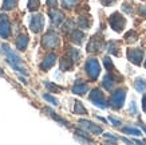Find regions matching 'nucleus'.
<instances>
[{
	"mask_svg": "<svg viewBox=\"0 0 146 145\" xmlns=\"http://www.w3.org/2000/svg\"><path fill=\"white\" fill-rule=\"evenodd\" d=\"M30 26H31V31H34L35 34L40 32L43 26H44V18H43V15H40V13H36L31 18V23H30Z\"/></svg>",
	"mask_w": 146,
	"mask_h": 145,
	"instance_id": "20e7f679",
	"label": "nucleus"
},
{
	"mask_svg": "<svg viewBox=\"0 0 146 145\" xmlns=\"http://www.w3.org/2000/svg\"><path fill=\"white\" fill-rule=\"evenodd\" d=\"M103 86H105V89H107V90H111V89H113L114 82H113V78H111L110 75H106V77L103 78Z\"/></svg>",
	"mask_w": 146,
	"mask_h": 145,
	"instance_id": "dca6fc26",
	"label": "nucleus"
},
{
	"mask_svg": "<svg viewBox=\"0 0 146 145\" xmlns=\"http://www.w3.org/2000/svg\"><path fill=\"white\" fill-rule=\"evenodd\" d=\"M89 90V86L86 84H82V82H76L75 86H74V89H72V92L75 93V94H84V93Z\"/></svg>",
	"mask_w": 146,
	"mask_h": 145,
	"instance_id": "f8f14e48",
	"label": "nucleus"
},
{
	"mask_svg": "<svg viewBox=\"0 0 146 145\" xmlns=\"http://www.w3.org/2000/svg\"><path fill=\"white\" fill-rule=\"evenodd\" d=\"M127 57L134 65H141L143 53H142V50H139V48H130L127 51Z\"/></svg>",
	"mask_w": 146,
	"mask_h": 145,
	"instance_id": "6e6552de",
	"label": "nucleus"
},
{
	"mask_svg": "<svg viewBox=\"0 0 146 145\" xmlns=\"http://www.w3.org/2000/svg\"><path fill=\"white\" fill-rule=\"evenodd\" d=\"M142 129H143V130L146 132V126H143V125H142Z\"/></svg>",
	"mask_w": 146,
	"mask_h": 145,
	"instance_id": "58836bf2",
	"label": "nucleus"
},
{
	"mask_svg": "<svg viewBox=\"0 0 146 145\" xmlns=\"http://www.w3.org/2000/svg\"><path fill=\"white\" fill-rule=\"evenodd\" d=\"M74 112H75V113H78V114H86V113H87V110L84 109V106L82 105L79 101L75 102V106H74Z\"/></svg>",
	"mask_w": 146,
	"mask_h": 145,
	"instance_id": "a211bd4d",
	"label": "nucleus"
},
{
	"mask_svg": "<svg viewBox=\"0 0 146 145\" xmlns=\"http://www.w3.org/2000/svg\"><path fill=\"white\" fill-rule=\"evenodd\" d=\"M145 67H146V62H145Z\"/></svg>",
	"mask_w": 146,
	"mask_h": 145,
	"instance_id": "ea45409f",
	"label": "nucleus"
},
{
	"mask_svg": "<svg viewBox=\"0 0 146 145\" xmlns=\"http://www.w3.org/2000/svg\"><path fill=\"white\" fill-rule=\"evenodd\" d=\"M110 26L113 27V30L115 31H122L125 27V19L121 16L119 13H114V15H111L110 18Z\"/></svg>",
	"mask_w": 146,
	"mask_h": 145,
	"instance_id": "39448f33",
	"label": "nucleus"
},
{
	"mask_svg": "<svg viewBox=\"0 0 146 145\" xmlns=\"http://www.w3.org/2000/svg\"><path fill=\"white\" fill-rule=\"evenodd\" d=\"M90 101L93 102L95 106H98V108H102V109H106L107 108V102L99 89H94L93 92L90 93Z\"/></svg>",
	"mask_w": 146,
	"mask_h": 145,
	"instance_id": "f257e3e1",
	"label": "nucleus"
},
{
	"mask_svg": "<svg viewBox=\"0 0 146 145\" xmlns=\"http://www.w3.org/2000/svg\"><path fill=\"white\" fill-rule=\"evenodd\" d=\"M86 71L91 79H97L98 75H99V71H101V66L98 63L97 59H89L87 63H86Z\"/></svg>",
	"mask_w": 146,
	"mask_h": 145,
	"instance_id": "f03ea898",
	"label": "nucleus"
},
{
	"mask_svg": "<svg viewBox=\"0 0 146 145\" xmlns=\"http://www.w3.org/2000/svg\"><path fill=\"white\" fill-rule=\"evenodd\" d=\"M71 38H72V40H74L75 43L80 44L82 43V40H83V34L79 32V31H74V32L71 34Z\"/></svg>",
	"mask_w": 146,
	"mask_h": 145,
	"instance_id": "f3484780",
	"label": "nucleus"
},
{
	"mask_svg": "<svg viewBox=\"0 0 146 145\" xmlns=\"http://www.w3.org/2000/svg\"><path fill=\"white\" fill-rule=\"evenodd\" d=\"M16 4V0H4L3 1V8L4 9H12Z\"/></svg>",
	"mask_w": 146,
	"mask_h": 145,
	"instance_id": "aec40b11",
	"label": "nucleus"
},
{
	"mask_svg": "<svg viewBox=\"0 0 146 145\" xmlns=\"http://www.w3.org/2000/svg\"><path fill=\"white\" fill-rule=\"evenodd\" d=\"M79 125L83 128L84 130H87V132H90V133H94V134H101L102 133V128L97 126V125H94L93 122L86 121V120H80Z\"/></svg>",
	"mask_w": 146,
	"mask_h": 145,
	"instance_id": "1a4fd4ad",
	"label": "nucleus"
},
{
	"mask_svg": "<svg viewBox=\"0 0 146 145\" xmlns=\"http://www.w3.org/2000/svg\"><path fill=\"white\" fill-rule=\"evenodd\" d=\"M51 20H52L54 26H59L63 20V13L59 11H51Z\"/></svg>",
	"mask_w": 146,
	"mask_h": 145,
	"instance_id": "ddd939ff",
	"label": "nucleus"
},
{
	"mask_svg": "<svg viewBox=\"0 0 146 145\" xmlns=\"http://www.w3.org/2000/svg\"><path fill=\"white\" fill-rule=\"evenodd\" d=\"M44 85L48 89H51V90H60V88H58L56 85H52V84H50V82H44Z\"/></svg>",
	"mask_w": 146,
	"mask_h": 145,
	"instance_id": "c85d7f7f",
	"label": "nucleus"
},
{
	"mask_svg": "<svg viewBox=\"0 0 146 145\" xmlns=\"http://www.w3.org/2000/svg\"><path fill=\"white\" fill-rule=\"evenodd\" d=\"M142 106H143V110L146 112V97H143V100H142Z\"/></svg>",
	"mask_w": 146,
	"mask_h": 145,
	"instance_id": "4c0bfd02",
	"label": "nucleus"
},
{
	"mask_svg": "<svg viewBox=\"0 0 146 145\" xmlns=\"http://www.w3.org/2000/svg\"><path fill=\"white\" fill-rule=\"evenodd\" d=\"M1 47H3V50H4V53L7 54V57H8V59L9 61H12V62H15V63H20V62H22V59H20V57H19L18 54L16 53H13L12 50H11V48H9V46L8 44H3V46H1Z\"/></svg>",
	"mask_w": 146,
	"mask_h": 145,
	"instance_id": "9d476101",
	"label": "nucleus"
},
{
	"mask_svg": "<svg viewBox=\"0 0 146 145\" xmlns=\"http://www.w3.org/2000/svg\"><path fill=\"white\" fill-rule=\"evenodd\" d=\"M102 3H103V4L105 5H109V4H111V3H114L115 0H101Z\"/></svg>",
	"mask_w": 146,
	"mask_h": 145,
	"instance_id": "c9c22d12",
	"label": "nucleus"
},
{
	"mask_svg": "<svg viewBox=\"0 0 146 145\" xmlns=\"http://www.w3.org/2000/svg\"><path fill=\"white\" fill-rule=\"evenodd\" d=\"M130 113H131V114H137V108H135V104H134V102L130 104Z\"/></svg>",
	"mask_w": 146,
	"mask_h": 145,
	"instance_id": "473e14b6",
	"label": "nucleus"
},
{
	"mask_svg": "<svg viewBox=\"0 0 146 145\" xmlns=\"http://www.w3.org/2000/svg\"><path fill=\"white\" fill-rule=\"evenodd\" d=\"M43 98H44L46 101H48L50 104H52V105H55V106L59 105V101H58V100L55 98V97L50 96V94H43Z\"/></svg>",
	"mask_w": 146,
	"mask_h": 145,
	"instance_id": "412c9836",
	"label": "nucleus"
},
{
	"mask_svg": "<svg viewBox=\"0 0 146 145\" xmlns=\"http://www.w3.org/2000/svg\"><path fill=\"white\" fill-rule=\"evenodd\" d=\"M70 67H71V62L64 58L62 61V70H67V69H70Z\"/></svg>",
	"mask_w": 146,
	"mask_h": 145,
	"instance_id": "a878e982",
	"label": "nucleus"
},
{
	"mask_svg": "<svg viewBox=\"0 0 146 145\" xmlns=\"http://www.w3.org/2000/svg\"><path fill=\"white\" fill-rule=\"evenodd\" d=\"M130 4H123L122 5V9H123L125 12H127V13H131L133 12V9H131V7H129Z\"/></svg>",
	"mask_w": 146,
	"mask_h": 145,
	"instance_id": "2f4dec72",
	"label": "nucleus"
},
{
	"mask_svg": "<svg viewBox=\"0 0 146 145\" xmlns=\"http://www.w3.org/2000/svg\"><path fill=\"white\" fill-rule=\"evenodd\" d=\"M99 47H101V44L97 42V38H93V39L90 40L89 48H87V50H89V51H97Z\"/></svg>",
	"mask_w": 146,
	"mask_h": 145,
	"instance_id": "6ab92c4d",
	"label": "nucleus"
},
{
	"mask_svg": "<svg viewBox=\"0 0 146 145\" xmlns=\"http://www.w3.org/2000/svg\"><path fill=\"white\" fill-rule=\"evenodd\" d=\"M58 44V34L54 31H48L43 38V46L47 48H52Z\"/></svg>",
	"mask_w": 146,
	"mask_h": 145,
	"instance_id": "423d86ee",
	"label": "nucleus"
},
{
	"mask_svg": "<svg viewBox=\"0 0 146 145\" xmlns=\"http://www.w3.org/2000/svg\"><path fill=\"white\" fill-rule=\"evenodd\" d=\"M76 4V0H63V5L64 7H72Z\"/></svg>",
	"mask_w": 146,
	"mask_h": 145,
	"instance_id": "cd10ccee",
	"label": "nucleus"
},
{
	"mask_svg": "<svg viewBox=\"0 0 146 145\" xmlns=\"http://www.w3.org/2000/svg\"><path fill=\"white\" fill-rule=\"evenodd\" d=\"M27 44H28V38H27V35H20L19 36L18 42H16V46H18V48L20 50V51L26 50Z\"/></svg>",
	"mask_w": 146,
	"mask_h": 145,
	"instance_id": "4468645a",
	"label": "nucleus"
},
{
	"mask_svg": "<svg viewBox=\"0 0 146 145\" xmlns=\"http://www.w3.org/2000/svg\"><path fill=\"white\" fill-rule=\"evenodd\" d=\"M55 62H56V55H55V54H50V55L46 57L44 61L42 62L40 67H42L43 70H47V69H50V67H52L54 65H55Z\"/></svg>",
	"mask_w": 146,
	"mask_h": 145,
	"instance_id": "9b49d317",
	"label": "nucleus"
},
{
	"mask_svg": "<svg viewBox=\"0 0 146 145\" xmlns=\"http://www.w3.org/2000/svg\"><path fill=\"white\" fill-rule=\"evenodd\" d=\"M105 138H106V140H110L111 142H115V141H117V138H115V137H113L111 134H109V133H106V134H105Z\"/></svg>",
	"mask_w": 146,
	"mask_h": 145,
	"instance_id": "72a5a7b5",
	"label": "nucleus"
},
{
	"mask_svg": "<svg viewBox=\"0 0 146 145\" xmlns=\"http://www.w3.org/2000/svg\"><path fill=\"white\" fill-rule=\"evenodd\" d=\"M134 86H135V89H137L139 93H143L146 92V81L142 78H138L137 81H135V84H134Z\"/></svg>",
	"mask_w": 146,
	"mask_h": 145,
	"instance_id": "2eb2a0df",
	"label": "nucleus"
},
{
	"mask_svg": "<svg viewBox=\"0 0 146 145\" xmlns=\"http://www.w3.org/2000/svg\"><path fill=\"white\" fill-rule=\"evenodd\" d=\"M109 121H110V122L113 124L114 126H118V125H119V124H121V121H119V120L114 118V117H109Z\"/></svg>",
	"mask_w": 146,
	"mask_h": 145,
	"instance_id": "c756f323",
	"label": "nucleus"
},
{
	"mask_svg": "<svg viewBox=\"0 0 146 145\" xmlns=\"http://www.w3.org/2000/svg\"><path fill=\"white\" fill-rule=\"evenodd\" d=\"M9 34H11V26L8 19L5 18V15H0V36L8 38Z\"/></svg>",
	"mask_w": 146,
	"mask_h": 145,
	"instance_id": "0eeeda50",
	"label": "nucleus"
},
{
	"mask_svg": "<svg viewBox=\"0 0 146 145\" xmlns=\"http://www.w3.org/2000/svg\"><path fill=\"white\" fill-rule=\"evenodd\" d=\"M79 27H82V28H87V22H86V19L84 18L79 19Z\"/></svg>",
	"mask_w": 146,
	"mask_h": 145,
	"instance_id": "7c9ffc66",
	"label": "nucleus"
},
{
	"mask_svg": "<svg viewBox=\"0 0 146 145\" xmlns=\"http://www.w3.org/2000/svg\"><path fill=\"white\" fill-rule=\"evenodd\" d=\"M115 46H117V43L115 42H110L109 43V46H107V50L110 51V53H113V54H115V55H118V51H117V48H115Z\"/></svg>",
	"mask_w": 146,
	"mask_h": 145,
	"instance_id": "b1692460",
	"label": "nucleus"
},
{
	"mask_svg": "<svg viewBox=\"0 0 146 145\" xmlns=\"http://www.w3.org/2000/svg\"><path fill=\"white\" fill-rule=\"evenodd\" d=\"M38 7H39V0H30L28 1V8L31 9V11L36 9Z\"/></svg>",
	"mask_w": 146,
	"mask_h": 145,
	"instance_id": "5701e85b",
	"label": "nucleus"
},
{
	"mask_svg": "<svg viewBox=\"0 0 146 145\" xmlns=\"http://www.w3.org/2000/svg\"><path fill=\"white\" fill-rule=\"evenodd\" d=\"M48 4L51 7H56V0H48Z\"/></svg>",
	"mask_w": 146,
	"mask_h": 145,
	"instance_id": "e433bc0d",
	"label": "nucleus"
},
{
	"mask_svg": "<svg viewBox=\"0 0 146 145\" xmlns=\"http://www.w3.org/2000/svg\"><path fill=\"white\" fill-rule=\"evenodd\" d=\"M71 55H72V58H71L72 61H78L80 54H79V51H78L76 48H72V50H71Z\"/></svg>",
	"mask_w": 146,
	"mask_h": 145,
	"instance_id": "393cba45",
	"label": "nucleus"
},
{
	"mask_svg": "<svg viewBox=\"0 0 146 145\" xmlns=\"http://www.w3.org/2000/svg\"><path fill=\"white\" fill-rule=\"evenodd\" d=\"M122 130L125 133H129V134H134V136H139L141 134V132L138 129H134V128H123Z\"/></svg>",
	"mask_w": 146,
	"mask_h": 145,
	"instance_id": "4be33fe9",
	"label": "nucleus"
},
{
	"mask_svg": "<svg viewBox=\"0 0 146 145\" xmlns=\"http://www.w3.org/2000/svg\"><path fill=\"white\" fill-rule=\"evenodd\" d=\"M125 97H126V92L125 90H117L113 93V96L110 98V104L114 109H119L123 106L125 102Z\"/></svg>",
	"mask_w": 146,
	"mask_h": 145,
	"instance_id": "7ed1b4c3",
	"label": "nucleus"
},
{
	"mask_svg": "<svg viewBox=\"0 0 146 145\" xmlns=\"http://www.w3.org/2000/svg\"><path fill=\"white\" fill-rule=\"evenodd\" d=\"M126 39H127V40H130V42H134V40L137 39V34L131 31V32H129L127 35H126Z\"/></svg>",
	"mask_w": 146,
	"mask_h": 145,
	"instance_id": "bb28decb",
	"label": "nucleus"
},
{
	"mask_svg": "<svg viewBox=\"0 0 146 145\" xmlns=\"http://www.w3.org/2000/svg\"><path fill=\"white\" fill-rule=\"evenodd\" d=\"M139 12H141V15H143L146 18V5H141V8H139Z\"/></svg>",
	"mask_w": 146,
	"mask_h": 145,
	"instance_id": "f704fd0d",
	"label": "nucleus"
}]
</instances>
